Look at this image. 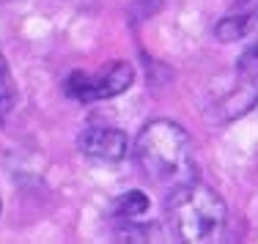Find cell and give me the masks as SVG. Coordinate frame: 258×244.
I'll use <instances>...</instances> for the list:
<instances>
[{"mask_svg": "<svg viewBox=\"0 0 258 244\" xmlns=\"http://www.w3.org/2000/svg\"><path fill=\"white\" fill-rule=\"evenodd\" d=\"M135 162L151 184L168 192L198 179L192 137L168 118H157L140 129L135 140Z\"/></svg>", "mask_w": 258, "mask_h": 244, "instance_id": "obj_1", "label": "cell"}, {"mask_svg": "<svg viewBox=\"0 0 258 244\" xmlns=\"http://www.w3.org/2000/svg\"><path fill=\"white\" fill-rule=\"evenodd\" d=\"M165 217L176 241L206 244L223 239L228 225V206L212 187L195 179L168 192Z\"/></svg>", "mask_w": 258, "mask_h": 244, "instance_id": "obj_2", "label": "cell"}, {"mask_svg": "<svg viewBox=\"0 0 258 244\" xmlns=\"http://www.w3.org/2000/svg\"><path fill=\"white\" fill-rule=\"evenodd\" d=\"M132 83H135L132 63L113 60V63L102 66L99 71H72L63 83V91L69 99L80 102V105H94V102H104L124 94Z\"/></svg>", "mask_w": 258, "mask_h": 244, "instance_id": "obj_3", "label": "cell"}, {"mask_svg": "<svg viewBox=\"0 0 258 244\" xmlns=\"http://www.w3.org/2000/svg\"><path fill=\"white\" fill-rule=\"evenodd\" d=\"M80 151L88 159H96L102 165H115L126 159L129 154V140L121 129L107 124H88L80 135Z\"/></svg>", "mask_w": 258, "mask_h": 244, "instance_id": "obj_4", "label": "cell"}, {"mask_svg": "<svg viewBox=\"0 0 258 244\" xmlns=\"http://www.w3.org/2000/svg\"><path fill=\"white\" fill-rule=\"evenodd\" d=\"M149 214H151V200H149V195L140 192V190L124 192L118 198V203H115V219L132 236L140 233L149 225Z\"/></svg>", "mask_w": 258, "mask_h": 244, "instance_id": "obj_5", "label": "cell"}, {"mask_svg": "<svg viewBox=\"0 0 258 244\" xmlns=\"http://www.w3.org/2000/svg\"><path fill=\"white\" fill-rule=\"evenodd\" d=\"M17 102V88H14V77H11V69L6 63L3 52H0V126L6 124L11 107Z\"/></svg>", "mask_w": 258, "mask_h": 244, "instance_id": "obj_6", "label": "cell"}]
</instances>
